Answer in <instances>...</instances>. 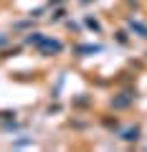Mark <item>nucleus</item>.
Returning <instances> with one entry per match:
<instances>
[{
    "label": "nucleus",
    "mask_w": 147,
    "mask_h": 152,
    "mask_svg": "<svg viewBox=\"0 0 147 152\" xmlns=\"http://www.w3.org/2000/svg\"><path fill=\"white\" fill-rule=\"evenodd\" d=\"M137 137H140V129H137V127H135V129H129V132H124V140H137Z\"/></svg>",
    "instance_id": "7ed1b4c3"
},
{
    "label": "nucleus",
    "mask_w": 147,
    "mask_h": 152,
    "mask_svg": "<svg viewBox=\"0 0 147 152\" xmlns=\"http://www.w3.org/2000/svg\"><path fill=\"white\" fill-rule=\"evenodd\" d=\"M129 102H132L129 94H122V99H114V107L117 109H124V107H129Z\"/></svg>",
    "instance_id": "f03ea898"
},
{
    "label": "nucleus",
    "mask_w": 147,
    "mask_h": 152,
    "mask_svg": "<svg viewBox=\"0 0 147 152\" xmlns=\"http://www.w3.org/2000/svg\"><path fill=\"white\" fill-rule=\"evenodd\" d=\"M94 51H99V46H84V48H79V53H94Z\"/></svg>",
    "instance_id": "20e7f679"
},
{
    "label": "nucleus",
    "mask_w": 147,
    "mask_h": 152,
    "mask_svg": "<svg viewBox=\"0 0 147 152\" xmlns=\"http://www.w3.org/2000/svg\"><path fill=\"white\" fill-rule=\"evenodd\" d=\"M28 43L41 46V51H43V53H59V51L64 48L59 41H53V38H43L41 33H31V36H28Z\"/></svg>",
    "instance_id": "f257e3e1"
},
{
    "label": "nucleus",
    "mask_w": 147,
    "mask_h": 152,
    "mask_svg": "<svg viewBox=\"0 0 147 152\" xmlns=\"http://www.w3.org/2000/svg\"><path fill=\"white\" fill-rule=\"evenodd\" d=\"M86 26H89V28H94V31H99V23H97V20H91V18H86Z\"/></svg>",
    "instance_id": "39448f33"
},
{
    "label": "nucleus",
    "mask_w": 147,
    "mask_h": 152,
    "mask_svg": "<svg viewBox=\"0 0 147 152\" xmlns=\"http://www.w3.org/2000/svg\"><path fill=\"white\" fill-rule=\"evenodd\" d=\"M3 43H8V38H5V36H0V46H3Z\"/></svg>",
    "instance_id": "423d86ee"
}]
</instances>
